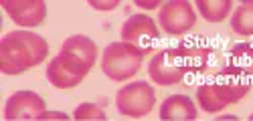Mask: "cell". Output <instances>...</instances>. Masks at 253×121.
<instances>
[{
	"instance_id": "cell-1",
	"label": "cell",
	"mask_w": 253,
	"mask_h": 121,
	"mask_svg": "<svg viewBox=\"0 0 253 121\" xmlns=\"http://www.w3.org/2000/svg\"><path fill=\"white\" fill-rule=\"evenodd\" d=\"M49 55L47 40L33 30H12L0 40V71L4 75H20L39 67Z\"/></svg>"
},
{
	"instance_id": "cell-2",
	"label": "cell",
	"mask_w": 253,
	"mask_h": 121,
	"mask_svg": "<svg viewBox=\"0 0 253 121\" xmlns=\"http://www.w3.org/2000/svg\"><path fill=\"white\" fill-rule=\"evenodd\" d=\"M249 89H251L249 77L225 65L221 71L215 73V77L211 81L199 85L197 99L201 109H205L207 113H217L227 105L241 101L249 93Z\"/></svg>"
},
{
	"instance_id": "cell-3",
	"label": "cell",
	"mask_w": 253,
	"mask_h": 121,
	"mask_svg": "<svg viewBox=\"0 0 253 121\" xmlns=\"http://www.w3.org/2000/svg\"><path fill=\"white\" fill-rule=\"evenodd\" d=\"M144 57L146 53L130 43H112L103 49L101 71L112 81H126L140 71Z\"/></svg>"
},
{
	"instance_id": "cell-4",
	"label": "cell",
	"mask_w": 253,
	"mask_h": 121,
	"mask_svg": "<svg viewBox=\"0 0 253 121\" xmlns=\"http://www.w3.org/2000/svg\"><path fill=\"white\" fill-rule=\"evenodd\" d=\"M156 103L154 89L146 81H136L118 91L116 95V107L126 117H144L150 113Z\"/></svg>"
},
{
	"instance_id": "cell-5",
	"label": "cell",
	"mask_w": 253,
	"mask_h": 121,
	"mask_svg": "<svg viewBox=\"0 0 253 121\" xmlns=\"http://www.w3.org/2000/svg\"><path fill=\"white\" fill-rule=\"evenodd\" d=\"M160 38V30L156 29V23L148 14H132L126 23L122 25V40L130 43L144 53H150L154 43Z\"/></svg>"
},
{
	"instance_id": "cell-6",
	"label": "cell",
	"mask_w": 253,
	"mask_h": 121,
	"mask_svg": "<svg viewBox=\"0 0 253 121\" xmlns=\"http://www.w3.org/2000/svg\"><path fill=\"white\" fill-rule=\"evenodd\" d=\"M160 27L168 34H184L191 29H195L197 14L193 10V4L186 0H170V2L162 4L158 12Z\"/></svg>"
},
{
	"instance_id": "cell-7",
	"label": "cell",
	"mask_w": 253,
	"mask_h": 121,
	"mask_svg": "<svg viewBox=\"0 0 253 121\" xmlns=\"http://www.w3.org/2000/svg\"><path fill=\"white\" fill-rule=\"evenodd\" d=\"M148 75L158 85H176V83H180L186 73L180 65L176 47L156 53L154 59L150 60V65H148Z\"/></svg>"
},
{
	"instance_id": "cell-8",
	"label": "cell",
	"mask_w": 253,
	"mask_h": 121,
	"mask_svg": "<svg viewBox=\"0 0 253 121\" xmlns=\"http://www.w3.org/2000/svg\"><path fill=\"white\" fill-rule=\"evenodd\" d=\"M47 111L45 99L33 91H18L8 97L4 105V117L10 121H33L41 119Z\"/></svg>"
},
{
	"instance_id": "cell-9",
	"label": "cell",
	"mask_w": 253,
	"mask_h": 121,
	"mask_svg": "<svg viewBox=\"0 0 253 121\" xmlns=\"http://www.w3.org/2000/svg\"><path fill=\"white\" fill-rule=\"evenodd\" d=\"M12 23H16L23 29H35L45 23L47 16V4L43 0H2L0 2Z\"/></svg>"
},
{
	"instance_id": "cell-10",
	"label": "cell",
	"mask_w": 253,
	"mask_h": 121,
	"mask_svg": "<svg viewBox=\"0 0 253 121\" xmlns=\"http://www.w3.org/2000/svg\"><path fill=\"white\" fill-rule=\"evenodd\" d=\"M61 55H65L81 71L89 73L91 67L95 65V60H97V47L85 34H73L63 43Z\"/></svg>"
},
{
	"instance_id": "cell-11",
	"label": "cell",
	"mask_w": 253,
	"mask_h": 121,
	"mask_svg": "<svg viewBox=\"0 0 253 121\" xmlns=\"http://www.w3.org/2000/svg\"><path fill=\"white\" fill-rule=\"evenodd\" d=\"M180 65L186 75H201L209 67V59H211V49L197 45V43H180L176 47Z\"/></svg>"
},
{
	"instance_id": "cell-12",
	"label": "cell",
	"mask_w": 253,
	"mask_h": 121,
	"mask_svg": "<svg viewBox=\"0 0 253 121\" xmlns=\"http://www.w3.org/2000/svg\"><path fill=\"white\" fill-rule=\"evenodd\" d=\"M160 119H164V121H193V119H197V107L191 97L170 95L160 107Z\"/></svg>"
},
{
	"instance_id": "cell-13",
	"label": "cell",
	"mask_w": 253,
	"mask_h": 121,
	"mask_svg": "<svg viewBox=\"0 0 253 121\" xmlns=\"http://www.w3.org/2000/svg\"><path fill=\"white\" fill-rule=\"evenodd\" d=\"M47 79H49V83L57 89H71V87H77L83 79H79L73 71H69L65 65L61 63V59L55 57L49 67H47Z\"/></svg>"
},
{
	"instance_id": "cell-14",
	"label": "cell",
	"mask_w": 253,
	"mask_h": 121,
	"mask_svg": "<svg viewBox=\"0 0 253 121\" xmlns=\"http://www.w3.org/2000/svg\"><path fill=\"white\" fill-rule=\"evenodd\" d=\"M227 67L235 69V71H239L247 77H253V45L251 43L235 45L229 51Z\"/></svg>"
},
{
	"instance_id": "cell-15",
	"label": "cell",
	"mask_w": 253,
	"mask_h": 121,
	"mask_svg": "<svg viewBox=\"0 0 253 121\" xmlns=\"http://www.w3.org/2000/svg\"><path fill=\"white\" fill-rule=\"evenodd\" d=\"M197 6L205 20H209V23H221L231 12L233 2L231 0H199Z\"/></svg>"
},
{
	"instance_id": "cell-16",
	"label": "cell",
	"mask_w": 253,
	"mask_h": 121,
	"mask_svg": "<svg viewBox=\"0 0 253 121\" xmlns=\"http://www.w3.org/2000/svg\"><path fill=\"white\" fill-rule=\"evenodd\" d=\"M231 29L241 36L253 34V2H241L235 8L233 16H231Z\"/></svg>"
},
{
	"instance_id": "cell-17",
	"label": "cell",
	"mask_w": 253,
	"mask_h": 121,
	"mask_svg": "<svg viewBox=\"0 0 253 121\" xmlns=\"http://www.w3.org/2000/svg\"><path fill=\"white\" fill-rule=\"evenodd\" d=\"M73 117L79 119V121H103L108 115H105V111L97 103H81L75 109Z\"/></svg>"
},
{
	"instance_id": "cell-18",
	"label": "cell",
	"mask_w": 253,
	"mask_h": 121,
	"mask_svg": "<svg viewBox=\"0 0 253 121\" xmlns=\"http://www.w3.org/2000/svg\"><path fill=\"white\" fill-rule=\"evenodd\" d=\"M89 4L97 10H112V8L118 6V0H112V2H89Z\"/></svg>"
},
{
	"instance_id": "cell-19",
	"label": "cell",
	"mask_w": 253,
	"mask_h": 121,
	"mask_svg": "<svg viewBox=\"0 0 253 121\" xmlns=\"http://www.w3.org/2000/svg\"><path fill=\"white\" fill-rule=\"evenodd\" d=\"M53 117H55V119H67L65 113H49V111H45L41 119H53Z\"/></svg>"
},
{
	"instance_id": "cell-20",
	"label": "cell",
	"mask_w": 253,
	"mask_h": 121,
	"mask_svg": "<svg viewBox=\"0 0 253 121\" xmlns=\"http://www.w3.org/2000/svg\"><path fill=\"white\" fill-rule=\"evenodd\" d=\"M140 8H156L160 2H142V0H138V2H136Z\"/></svg>"
},
{
	"instance_id": "cell-21",
	"label": "cell",
	"mask_w": 253,
	"mask_h": 121,
	"mask_svg": "<svg viewBox=\"0 0 253 121\" xmlns=\"http://www.w3.org/2000/svg\"><path fill=\"white\" fill-rule=\"evenodd\" d=\"M251 119H253V115H251Z\"/></svg>"
}]
</instances>
